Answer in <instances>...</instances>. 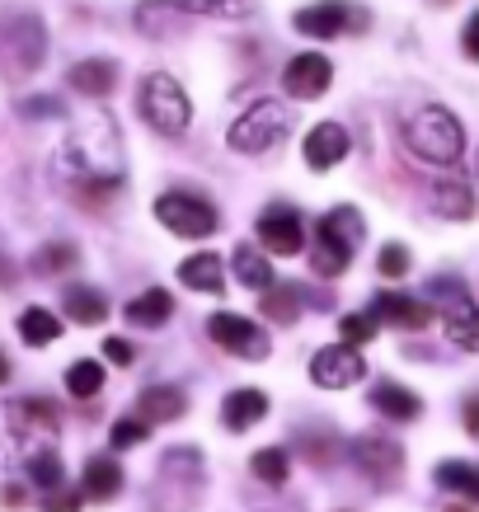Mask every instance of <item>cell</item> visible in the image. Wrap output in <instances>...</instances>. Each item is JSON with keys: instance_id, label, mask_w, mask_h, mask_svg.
<instances>
[{"instance_id": "obj_1", "label": "cell", "mask_w": 479, "mask_h": 512, "mask_svg": "<svg viewBox=\"0 0 479 512\" xmlns=\"http://www.w3.org/2000/svg\"><path fill=\"white\" fill-rule=\"evenodd\" d=\"M62 160H71V170L80 179H94V184H118L123 174V146H118V132H113L109 118H85L76 127V137L66 141Z\"/></svg>"}, {"instance_id": "obj_2", "label": "cell", "mask_w": 479, "mask_h": 512, "mask_svg": "<svg viewBox=\"0 0 479 512\" xmlns=\"http://www.w3.org/2000/svg\"><path fill=\"white\" fill-rule=\"evenodd\" d=\"M404 146L414 151L418 160H428V165H456L465 156V127L456 123V113L451 109H418L404 127Z\"/></svg>"}, {"instance_id": "obj_3", "label": "cell", "mask_w": 479, "mask_h": 512, "mask_svg": "<svg viewBox=\"0 0 479 512\" xmlns=\"http://www.w3.org/2000/svg\"><path fill=\"white\" fill-rule=\"evenodd\" d=\"M362 235H367V226H362V217H357L353 207H334V212L320 217V226H315L310 268H315L320 278H339L343 268L353 264V249Z\"/></svg>"}, {"instance_id": "obj_4", "label": "cell", "mask_w": 479, "mask_h": 512, "mask_svg": "<svg viewBox=\"0 0 479 512\" xmlns=\"http://www.w3.org/2000/svg\"><path fill=\"white\" fill-rule=\"evenodd\" d=\"M137 109L160 137H179V132H188V123H193V104H188L184 85L174 76H165V71H155V76L141 80Z\"/></svg>"}, {"instance_id": "obj_5", "label": "cell", "mask_w": 479, "mask_h": 512, "mask_svg": "<svg viewBox=\"0 0 479 512\" xmlns=\"http://www.w3.org/2000/svg\"><path fill=\"white\" fill-rule=\"evenodd\" d=\"M282 137H287V104H278V99H259V104L240 113L231 123V132H226L231 151H240V156H263V151H273Z\"/></svg>"}, {"instance_id": "obj_6", "label": "cell", "mask_w": 479, "mask_h": 512, "mask_svg": "<svg viewBox=\"0 0 479 512\" xmlns=\"http://www.w3.org/2000/svg\"><path fill=\"white\" fill-rule=\"evenodd\" d=\"M155 221H160L165 231L184 235V240H207V235L221 226L217 207L193 198V193H160V198H155Z\"/></svg>"}, {"instance_id": "obj_7", "label": "cell", "mask_w": 479, "mask_h": 512, "mask_svg": "<svg viewBox=\"0 0 479 512\" xmlns=\"http://www.w3.org/2000/svg\"><path fill=\"white\" fill-rule=\"evenodd\" d=\"M207 334H212L226 353L249 357V362H263V357L273 353L268 334H263L254 320H245V315H235V311H217V315H212V320H207Z\"/></svg>"}, {"instance_id": "obj_8", "label": "cell", "mask_w": 479, "mask_h": 512, "mask_svg": "<svg viewBox=\"0 0 479 512\" xmlns=\"http://www.w3.org/2000/svg\"><path fill=\"white\" fill-rule=\"evenodd\" d=\"M362 372H367V362H362V353H357L353 343H334V348H320L315 353V362H310V381L325 390H348L362 381Z\"/></svg>"}, {"instance_id": "obj_9", "label": "cell", "mask_w": 479, "mask_h": 512, "mask_svg": "<svg viewBox=\"0 0 479 512\" xmlns=\"http://www.w3.org/2000/svg\"><path fill=\"white\" fill-rule=\"evenodd\" d=\"M329 80H334V66H329V57H320V52H301V57H292L287 71H282L287 94H292V99H306V104L329 90Z\"/></svg>"}, {"instance_id": "obj_10", "label": "cell", "mask_w": 479, "mask_h": 512, "mask_svg": "<svg viewBox=\"0 0 479 512\" xmlns=\"http://www.w3.org/2000/svg\"><path fill=\"white\" fill-rule=\"evenodd\" d=\"M259 240L268 254H301V249H306V226H301L296 212L273 207V212L259 221Z\"/></svg>"}, {"instance_id": "obj_11", "label": "cell", "mask_w": 479, "mask_h": 512, "mask_svg": "<svg viewBox=\"0 0 479 512\" xmlns=\"http://www.w3.org/2000/svg\"><path fill=\"white\" fill-rule=\"evenodd\" d=\"M296 33H306V38H339L348 24H353V10L343 5V0H315L306 10H296Z\"/></svg>"}, {"instance_id": "obj_12", "label": "cell", "mask_w": 479, "mask_h": 512, "mask_svg": "<svg viewBox=\"0 0 479 512\" xmlns=\"http://www.w3.org/2000/svg\"><path fill=\"white\" fill-rule=\"evenodd\" d=\"M301 156H306L310 170H334L343 156H348V132L339 123H315L310 137L301 141Z\"/></svg>"}, {"instance_id": "obj_13", "label": "cell", "mask_w": 479, "mask_h": 512, "mask_svg": "<svg viewBox=\"0 0 479 512\" xmlns=\"http://www.w3.org/2000/svg\"><path fill=\"white\" fill-rule=\"evenodd\" d=\"M353 456H357V466L367 470V475H376V480H390V475H395V470L404 466V451L395 447L390 437H376V433L357 437Z\"/></svg>"}, {"instance_id": "obj_14", "label": "cell", "mask_w": 479, "mask_h": 512, "mask_svg": "<svg viewBox=\"0 0 479 512\" xmlns=\"http://www.w3.org/2000/svg\"><path fill=\"white\" fill-rule=\"evenodd\" d=\"M376 320H390V325L400 329H428L433 325V311L423 306V301H414V296H400V292H386L381 301H376Z\"/></svg>"}, {"instance_id": "obj_15", "label": "cell", "mask_w": 479, "mask_h": 512, "mask_svg": "<svg viewBox=\"0 0 479 512\" xmlns=\"http://www.w3.org/2000/svg\"><path fill=\"white\" fill-rule=\"evenodd\" d=\"M263 414H268V395H263V390H231V395H226V404H221V419H226V428H231V433L254 428Z\"/></svg>"}, {"instance_id": "obj_16", "label": "cell", "mask_w": 479, "mask_h": 512, "mask_svg": "<svg viewBox=\"0 0 479 512\" xmlns=\"http://www.w3.org/2000/svg\"><path fill=\"white\" fill-rule=\"evenodd\" d=\"M179 282L193 292H226V268L217 254H188L179 264Z\"/></svg>"}, {"instance_id": "obj_17", "label": "cell", "mask_w": 479, "mask_h": 512, "mask_svg": "<svg viewBox=\"0 0 479 512\" xmlns=\"http://www.w3.org/2000/svg\"><path fill=\"white\" fill-rule=\"evenodd\" d=\"M188 409V400H184V390H174V386H151L146 395H141V404H137V419L151 428V423H170V419H179Z\"/></svg>"}, {"instance_id": "obj_18", "label": "cell", "mask_w": 479, "mask_h": 512, "mask_svg": "<svg viewBox=\"0 0 479 512\" xmlns=\"http://www.w3.org/2000/svg\"><path fill=\"white\" fill-rule=\"evenodd\" d=\"M71 90L80 94H90V99H99V94H109L113 90V80H118V66L104 62V57H90V62H76L71 66Z\"/></svg>"}, {"instance_id": "obj_19", "label": "cell", "mask_w": 479, "mask_h": 512, "mask_svg": "<svg viewBox=\"0 0 479 512\" xmlns=\"http://www.w3.org/2000/svg\"><path fill=\"white\" fill-rule=\"evenodd\" d=\"M80 489H85V498H118V489H123V466L113 461V456H94L90 466H85V480H80Z\"/></svg>"}, {"instance_id": "obj_20", "label": "cell", "mask_w": 479, "mask_h": 512, "mask_svg": "<svg viewBox=\"0 0 479 512\" xmlns=\"http://www.w3.org/2000/svg\"><path fill=\"white\" fill-rule=\"evenodd\" d=\"M170 311H174V301H170V292H160V287H151V292H141V296H132L127 301V325H141V329H155V325H165L170 320Z\"/></svg>"}, {"instance_id": "obj_21", "label": "cell", "mask_w": 479, "mask_h": 512, "mask_svg": "<svg viewBox=\"0 0 479 512\" xmlns=\"http://www.w3.org/2000/svg\"><path fill=\"white\" fill-rule=\"evenodd\" d=\"M371 404H376L386 419H418V414H423V404H418L414 390L395 386V381H381V386L371 390Z\"/></svg>"}, {"instance_id": "obj_22", "label": "cell", "mask_w": 479, "mask_h": 512, "mask_svg": "<svg viewBox=\"0 0 479 512\" xmlns=\"http://www.w3.org/2000/svg\"><path fill=\"white\" fill-rule=\"evenodd\" d=\"M62 296H66V315H71L76 325H104L109 301L94 292V287H62Z\"/></svg>"}, {"instance_id": "obj_23", "label": "cell", "mask_w": 479, "mask_h": 512, "mask_svg": "<svg viewBox=\"0 0 479 512\" xmlns=\"http://www.w3.org/2000/svg\"><path fill=\"white\" fill-rule=\"evenodd\" d=\"M235 278L245 282L249 292H268V287H273V264H268L254 245H240L235 249Z\"/></svg>"}, {"instance_id": "obj_24", "label": "cell", "mask_w": 479, "mask_h": 512, "mask_svg": "<svg viewBox=\"0 0 479 512\" xmlns=\"http://www.w3.org/2000/svg\"><path fill=\"white\" fill-rule=\"evenodd\" d=\"M57 334H62V325L43 306H29V311L19 315V339L29 343V348H47V343H57Z\"/></svg>"}, {"instance_id": "obj_25", "label": "cell", "mask_w": 479, "mask_h": 512, "mask_svg": "<svg viewBox=\"0 0 479 512\" xmlns=\"http://www.w3.org/2000/svg\"><path fill=\"white\" fill-rule=\"evenodd\" d=\"M66 390L76 395V400H90V395H99L104 390V362H71L66 367Z\"/></svg>"}, {"instance_id": "obj_26", "label": "cell", "mask_w": 479, "mask_h": 512, "mask_svg": "<svg viewBox=\"0 0 479 512\" xmlns=\"http://www.w3.org/2000/svg\"><path fill=\"white\" fill-rule=\"evenodd\" d=\"M447 334H451V343H456V348H465V353H475V348H479V315H475V306H470L465 296H461V306L451 311Z\"/></svg>"}, {"instance_id": "obj_27", "label": "cell", "mask_w": 479, "mask_h": 512, "mask_svg": "<svg viewBox=\"0 0 479 512\" xmlns=\"http://www.w3.org/2000/svg\"><path fill=\"white\" fill-rule=\"evenodd\" d=\"M170 10H184V15H221V19H245L249 0H160Z\"/></svg>"}, {"instance_id": "obj_28", "label": "cell", "mask_w": 479, "mask_h": 512, "mask_svg": "<svg viewBox=\"0 0 479 512\" xmlns=\"http://www.w3.org/2000/svg\"><path fill=\"white\" fill-rule=\"evenodd\" d=\"M29 480L38 484L43 494H52V489H62V461H57V451H52V447L29 451Z\"/></svg>"}, {"instance_id": "obj_29", "label": "cell", "mask_w": 479, "mask_h": 512, "mask_svg": "<svg viewBox=\"0 0 479 512\" xmlns=\"http://www.w3.org/2000/svg\"><path fill=\"white\" fill-rule=\"evenodd\" d=\"M437 484H442V489H456V494H465V498H479V470L470 466V461H442V466H437Z\"/></svg>"}, {"instance_id": "obj_30", "label": "cell", "mask_w": 479, "mask_h": 512, "mask_svg": "<svg viewBox=\"0 0 479 512\" xmlns=\"http://www.w3.org/2000/svg\"><path fill=\"white\" fill-rule=\"evenodd\" d=\"M263 315H268V320H282V325H292L296 315H301V296H296V287L273 282V287L263 292Z\"/></svg>"}, {"instance_id": "obj_31", "label": "cell", "mask_w": 479, "mask_h": 512, "mask_svg": "<svg viewBox=\"0 0 479 512\" xmlns=\"http://www.w3.org/2000/svg\"><path fill=\"white\" fill-rule=\"evenodd\" d=\"M437 207L447 212V217H456V221H465L470 212H475V202H470V188L465 184H437Z\"/></svg>"}, {"instance_id": "obj_32", "label": "cell", "mask_w": 479, "mask_h": 512, "mask_svg": "<svg viewBox=\"0 0 479 512\" xmlns=\"http://www.w3.org/2000/svg\"><path fill=\"white\" fill-rule=\"evenodd\" d=\"M249 470L259 475L263 484H282L287 480V451L268 447V451H254V461H249Z\"/></svg>"}, {"instance_id": "obj_33", "label": "cell", "mask_w": 479, "mask_h": 512, "mask_svg": "<svg viewBox=\"0 0 479 512\" xmlns=\"http://www.w3.org/2000/svg\"><path fill=\"white\" fill-rule=\"evenodd\" d=\"M339 334H343V343H371L376 339V315L371 311H353V315H343L339 320Z\"/></svg>"}, {"instance_id": "obj_34", "label": "cell", "mask_w": 479, "mask_h": 512, "mask_svg": "<svg viewBox=\"0 0 479 512\" xmlns=\"http://www.w3.org/2000/svg\"><path fill=\"white\" fill-rule=\"evenodd\" d=\"M146 433H151V428H146L141 419H118V423H113V433H109V442L123 451V447H137Z\"/></svg>"}, {"instance_id": "obj_35", "label": "cell", "mask_w": 479, "mask_h": 512, "mask_svg": "<svg viewBox=\"0 0 479 512\" xmlns=\"http://www.w3.org/2000/svg\"><path fill=\"white\" fill-rule=\"evenodd\" d=\"M376 264H381V273H386V278H404V273H409V249H404V245H386Z\"/></svg>"}, {"instance_id": "obj_36", "label": "cell", "mask_w": 479, "mask_h": 512, "mask_svg": "<svg viewBox=\"0 0 479 512\" xmlns=\"http://www.w3.org/2000/svg\"><path fill=\"white\" fill-rule=\"evenodd\" d=\"M19 437H24V433L10 423V409H0V466H5V461H15Z\"/></svg>"}, {"instance_id": "obj_37", "label": "cell", "mask_w": 479, "mask_h": 512, "mask_svg": "<svg viewBox=\"0 0 479 512\" xmlns=\"http://www.w3.org/2000/svg\"><path fill=\"white\" fill-rule=\"evenodd\" d=\"M62 264H76V254H71L66 245H47V254H38V268H47V273L62 268Z\"/></svg>"}, {"instance_id": "obj_38", "label": "cell", "mask_w": 479, "mask_h": 512, "mask_svg": "<svg viewBox=\"0 0 479 512\" xmlns=\"http://www.w3.org/2000/svg\"><path fill=\"white\" fill-rule=\"evenodd\" d=\"M104 357H113L118 367H127V362H132V343L127 339H104Z\"/></svg>"}, {"instance_id": "obj_39", "label": "cell", "mask_w": 479, "mask_h": 512, "mask_svg": "<svg viewBox=\"0 0 479 512\" xmlns=\"http://www.w3.org/2000/svg\"><path fill=\"white\" fill-rule=\"evenodd\" d=\"M43 508H47V512H76V508H80V494H57V489H52Z\"/></svg>"}, {"instance_id": "obj_40", "label": "cell", "mask_w": 479, "mask_h": 512, "mask_svg": "<svg viewBox=\"0 0 479 512\" xmlns=\"http://www.w3.org/2000/svg\"><path fill=\"white\" fill-rule=\"evenodd\" d=\"M479 52V19H470L465 24V57H475Z\"/></svg>"}, {"instance_id": "obj_41", "label": "cell", "mask_w": 479, "mask_h": 512, "mask_svg": "<svg viewBox=\"0 0 479 512\" xmlns=\"http://www.w3.org/2000/svg\"><path fill=\"white\" fill-rule=\"evenodd\" d=\"M5 381H10V357L0 353V386H5Z\"/></svg>"}]
</instances>
